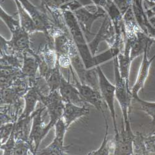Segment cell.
<instances>
[{
  "label": "cell",
  "mask_w": 155,
  "mask_h": 155,
  "mask_svg": "<svg viewBox=\"0 0 155 155\" xmlns=\"http://www.w3.org/2000/svg\"><path fill=\"white\" fill-rule=\"evenodd\" d=\"M114 67L115 74V98L117 99L121 109L125 128L128 130H132L130 122V114L131 110V102L133 98L132 93L127 83L120 76L117 56L114 58Z\"/></svg>",
  "instance_id": "1"
},
{
  "label": "cell",
  "mask_w": 155,
  "mask_h": 155,
  "mask_svg": "<svg viewBox=\"0 0 155 155\" xmlns=\"http://www.w3.org/2000/svg\"><path fill=\"white\" fill-rule=\"evenodd\" d=\"M96 70L98 77L99 89L102 96L103 100H104L110 112L114 132L115 134H117L119 132V130L117 120H116V114L114 106V101L115 98V86L109 81L104 72L102 71L100 66L97 67Z\"/></svg>",
  "instance_id": "2"
},
{
  "label": "cell",
  "mask_w": 155,
  "mask_h": 155,
  "mask_svg": "<svg viewBox=\"0 0 155 155\" xmlns=\"http://www.w3.org/2000/svg\"><path fill=\"white\" fill-rule=\"evenodd\" d=\"M71 74L73 79V84L78 90L81 97L86 104H89L94 106L97 110L104 115L105 112L103 109V104L104 101L99 89H96L86 84H83L80 82L78 76H75V73L71 69Z\"/></svg>",
  "instance_id": "3"
},
{
  "label": "cell",
  "mask_w": 155,
  "mask_h": 155,
  "mask_svg": "<svg viewBox=\"0 0 155 155\" xmlns=\"http://www.w3.org/2000/svg\"><path fill=\"white\" fill-rule=\"evenodd\" d=\"M55 138L51 143L42 149L37 151L36 154H68L67 150L70 146L64 145V138L68 127L62 117L55 125Z\"/></svg>",
  "instance_id": "4"
},
{
  "label": "cell",
  "mask_w": 155,
  "mask_h": 155,
  "mask_svg": "<svg viewBox=\"0 0 155 155\" xmlns=\"http://www.w3.org/2000/svg\"><path fill=\"white\" fill-rule=\"evenodd\" d=\"M116 33L114 25L110 18L108 16H106L105 20L103 22L101 27L97 34L91 42L88 44V47L91 50L93 56L98 51V47L100 42L106 41L110 47H112L115 43Z\"/></svg>",
  "instance_id": "5"
},
{
  "label": "cell",
  "mask_w": 155,
  "mask_h": 155,
  "mask_svg": "<svg viewBox=\"0 0 155 155\" xmlns=\"http://www.w3.org/2000/svg\"><path fill=\"white\" fill-rule=\"evenodd\" d=\"M45 109V107L44 106L35 110L32 114V125L29 141L33 147L35 154H36L42 140L48 134L45 130L46 125L44 124L42 117V112Z\"/></svg>",
  "instance_id": "6"
},
{
  "label": "cell",
  "mask_w": 155,
  "mask_h": 155,
  "mask_svg": "<svg viewBox=\"0 0 155 155\" xmlns=\"http://www.w3.org/2000/svg\"><path fill=\"white\" fill-rule=\"evenodd\" d=\"M135 134L132 130L125 128L122 122L121 131L115 134L112 138L114 143V153L115 155H132L134 154L133 142Z\"/></svg>",
  "instance_id": "7"
},
{
  "label": "cell",
  "mask_w": 155,
  "mask_h": 155,
  "mask_svg": "<svg viewBox=\"0 0 155 155\" xmlns=\"http://www.w3.org/2000/svg\"><path fill=\"white\" fill-rule=\"evenodd\" d=\"M151 46V45H148L144 51L143 54V60H142L141 67L138 73L137 81L130 90L133 97L138 96V92L141 89H143L145 81L149 74L150 68L151 65V63L155 59V54H154V55L151 58H148V54Z\"/></svg>",
  "instance_id": "8"
},
{
  "label": "cell",
  "mask_w": 155,
  "mask_h": 155,
  "mask_svg": "<svg viewBox=\"0 0 155 155\" xmlns=\"http://www.w3.org/2000/svg\"><path fill=\"white\" fill-rule=\"evenodd\" d=\"M58 91L64 102H70L79 106H83L86 104L76 87L69 80H66L64 76L62 78Z\"/></svg>",
  "instance_id": "9"
},
{
  "label": "cell",
  "mask_w": 155,
  "mask_h": 155,
  "mask_svg": "<svg viewBox=\"0 0 155 155\" xmlns=\"http://www.w3.org/2000/svg\"><path fill=\"white\" fill-rule=\"evenodd\" d=\"M130 44V58L133 61L140 55L143 54L146 48L152 45L155 41L147 35L145 32L140 30L137 32V35L132 41H127Z\"/></svg>",
  "instance_id": "10"
},
{
  "label": "cell",
  "mask_w": 155,
  "mask_h": 155,
  "mask_svg": "<svg viewBox=\"0 0 155 155\" xmlns=\"http://www.w3.org/2000/svg\"><path fill=\"white\" fill-rule=\"evenodd\" d=\"M76 16L82 30L87 34H91V30L93 22L97 19L105 16V12L101 8H99L97 11L94 12L83 9L77 11Z\"/></svg>",
  "instance_id": "11"
},
{
  "label": "cell",
  "mask_w": 155,
  "mask_h": 155,
  "mask_svg": "<svg viewBox=\"0 0 155 155\" xmlns=\"http://www.w3.org/2000/svg\"><path fill=\"white\" fill-rule=\"evenodd\" d=\"M89 114V109L86 106H79L70 102H64L62 119L68 128L74 122Z\"/></svg>",
  "instance_id": "12"
},
{
  "label": "cell",
  "mask_w": 155,
  "mask_h": 155,
  "mask_svg": "<svg viewBox=\"0 0 155 155\" xmlns=\"http://www.w3.org/2000/svg\"><path fill=\"white\" fill-rule=\"evenodd\" d=\"M23 98L25 105L23 111L18 120L29 119L31 117L32 114L35 111L37 102H41V94L35 87L32 86L24 95Z\"/></svg>",
  "instance_id": "13"
},
{
  "label": "cell",
  "mask_w": 155,
  "mask_h": 155,
  "mask_svg": "<svg viewBox=\"0 0 155 155\" xmlns=\"http://www.w3.org/2000/svg\"><path fill=\"white\" fill-rule=\"evenodd\" d=\"M38 66H39V63L35 57L25 55L24 63L21 70L22 76L27 78L29 80L31 87L37 78L36 74Z\"/></svg>",
  "instance_id": "14"
},
{
  "label": "cell",
  "mask_w": 155,
  "mask_h": 155,
  "mask_svg": "<svg viewBox=\"0 0 155 155\" xmlns=\"http://www.w3.org/2000/svg\"><path fill=\"white\" fill-rule=\"evenodd\" d=\"M130 44L127 41L125 49L124 54L119 53L117 55L119 68L121 77L128 83V77L130 74V70L132 60L130 58Z\"/></svg>",
  "instance_id": "15"
},
{
  "label": "cell",
  "mask_w": 155,
  "mask_h": 155,
  "mask_svg": "<svg viewBox=\"0 0 155 155\" xmlns=\"http://www.w3.org/2000/svg\"><path fill=\"white\" fill-rule=\"evenodd\" d=\"M106 124V132L104 138H103L101 145L97 150H94L88 153L87 154L89 155H109L113 154L114 153V143L112 140L108 138L109 134V123L106 118V115H103Z\"/></svg>",
  "instance_id": "16"
},
{
  "label": "cell",
  "mask_w": 155,
  "mask_h": 155,
  "mask_svg": "<svg viewBox=\"0 0 155 155\" xmlns=\"http://www.w3.org/2000/svg\"><path fill=\"white\" fill-rule=\"evenodd\" d=\"M58 66L59 64H58L57 67L51 72L48 78L46 80L50 92L54 91L55 90H58L61 83L62 78L63 77L60 71Z\"/></svg>",
  "instance_id": "17"
},
{
  "label": "cell",
  "mask_w": 155,
  "mask_h": 155,
  "mask_svg": "<svg viewBox=\"0 0 155 155\" xmlns=\"http://www.w3.org/2000/svg\"><path fill=\"white\" fill-rule=\"evenodd\" d=\"M133 99L137 102L140 110L144 111L151 117L152 121L151 123L155 124V102L142 100L138 96L133 97Z\"/></svg>",
  "instance_id": "18"
},
{
  "label": "cell",
  "mask_w": 155,
  "mask_h": 155,
  "mask_svg": "<svg viewBox=\"0 0 155 155\" xmlns=\"http://www.w3.org/2000/svg\"><path fill=\"white\" fill-rule=\"evenodd\" d=\"M35 154L33 147L28 140L22 139L16 140V145L14 149L13 154L24 155V154Z\"/></svg>",
  "instance_id": "19"
},
{
  "label": "cell",
  "mask_w": 155,
  "mask_h": 155,
  "mask_svg": "<svg viewBox=\"0 0 155 155\" xmlns=\"http://www.w3.org/2000/svg\"><path fill=\"white\" fill-rule=\"evenodd\" d=\"M15 128L13 129V130H12L10 137L7 140V141L3 144L1 145V150H3V154H5V155L13 154V151H14V149L16 145V142Z\"/></svg>",
  "instance_id": "20"
},
{
  "label": "cell",
  "mask_w": 155,
  "mask_h": 155,
  "mask_svg": "<svg viewBox=\"0 0 155 155\" xmlns=\"http://www.w3.org/2000/svg\"><path fill=\"white\" fill-rule=\"evenodd\" d=\"M1 18L6 23L7 26L12 33H13L21 28V25H20L18 21L15 20L11 16L6 14L2 9L1 10Z\"/></svg>",
  "instance_id": "21"
},
{
  "label": "cell",
  "mask_w": 155,
  "mask_h": 155,
  "mask_svg": "<svg viewBox=\"0 0 155 155\" xmlns=\"http://www.w3.org/2000/svg\"><path fill=\"white\" fill-rule=\"evenodd\" d=\"M143 140L147 154H155V134H143Z\"/></svg>",
  "instance_id": "22"
},
{
  "label": "cell",
  "mask_w": 155,
  "mask_h": 155,
  "mask_svg": "<svg viewBox=\"0 0 155 155\" xmlns=\"http://www.w3.org/2000/svg\"><path fill=\"white\" fill-rule=\"evenodd\" d=\"M16 122H8L1 124V145L3 144L10 137L16 125Z\"/></svg>",
  "instance_id": "23"
},
{
  "label": "cell",
  "mask_w": 155,
  "mask_h": 155,
  "mask_svg": "<svg viewBox=\"0 0 155 155\" xmlns=\"http://www.w3.org/2000/svg\"><path fill=\"white\" fill-rule=\"evenodd\" d=\"M43 1H44L45 3L48 5L58 6L64 2L68 1V0H43Z\"/></svg>",
  "instance_id": "24"
},
{
  "label": "cell",
  "mask_w": 155,
  "mask_h": 155,
  "mask_svg": "<svg viewBox=\"0 0 155 155\" xmlns=\"http://www.w3.org/2000/svg\"><path fill=\"white\" fill-rule=\"evenodd\" d=\"M148 3V5H155V0H145Z\"/></svg>",
  "instance_id": "25"
}]
</instances>
